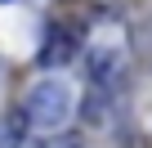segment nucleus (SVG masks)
Returning <instances> with one entry per match:
<instances>
[{
	"instance_id": "nucleus-4",
	"label": "nucleus",
	"mask_w": 152,
	"mask_h": 148,
	"mask_svg": "<svg viewBox=\"0 0 152 148\" xmlns=\"http://www.w3.org/2000/svg\"><path fill=\"white\" fill-rule=\"evenodd\" d=\"M85 72H90V81H103V85H112V81L121 77V49H107V45L90 49V58H85Z\"/></svg>"
},
{
	"instance_id": "nucleus-1",
	"label": "nucleus",
	"mask_w": 152,
	"mask_h": 148,
	"mask_svg": "<svg viewBox=\"0 0 152 148\" xmlns=\"http://www.w3.org/2000/svg\"><path fill=\"white\" fill-rule=\"evenodd\" d=\"M23 112H27L31 130H63L72 117V90L63 81H36L23 99Z\"/></svg>"
},
{
	"instance_id": "nucleus-3",
	"label": "nucleus",
	"mask_w": 152,
	"mask_h": 148,
	"mask_svg": "<svg viewBox=\"0 0 152 148\" xmlns=\"http://www.w3.org/2000/svg\"><path fill=\"white\" fill-rule=\"evenodd\" d=\"M76 117H81L90 130H107L112 117H116V94H112V85L90 81L85 94H81V103H76Z\"/></svg>"
},
{
	"instance_id": "nucleus-6",
	"label": "nucleus",
	"mask_w": 152,
	"mask_h": 148,
	"mask_svg": "<svg viewBox=\"0 0 152 148\" xmlns=\"http://www.w3.org/2000/svg\"><path fill=\"white\" fill-rule=\"evenodd\" d=\"M121 148H152V144H148V139H143V135H130V139H125V144H121Z\"/></svg>"
},
{
	"instance_id": "nucleus-2",
	"label": "nucleus",
	"mask_w": 152,
	"mask_h": 148,
	"mask_svg": "<svg viewBox=\"0 0 152 148\" xmlns=\"http://www.w3.org/2000/svg\"><path fill=\"white\" fill-rule=\"evenodd\" d=\"M76 49H81V32H76L72 23H63V18H54V23L45 27V40H40L36 63H40V67H67V63L76 58Z\"/></svg>"
},
{
	"instance_id": "nucleus-5",
	"label": "nucleus",
	"mask_w": 152,
	"mask_h": 148,
	"mask_svg": "<svg viewBox=\"0 0 152 148\" xmlns=\"http://www.w3.org/2000/svg\"><path fill=\"white\" fill-rule=\"evenodd\" d=\"M40 148H85V139L81 135H58L54 144H40Z\"/></svg>"
}]
</instances>
